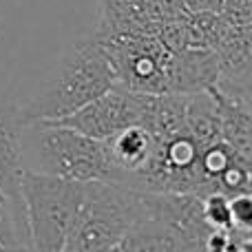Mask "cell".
<instances>
[{"label":"cell","mask_w":252,"mask_h":252,"mask_svg":"<svg viewBox=\"0 0 252 252\" xmlns=\"http://www.w3.org/2000/svg\"><path fill=\"white\" fill-rule=\"evenodd\" d=\"M25 113L20 104L0 102V188L18 201L22 199V179L27 175L22 159Z\"/></svg>","instance_id":"6"},{"label":"cell","mask_w":252,"mask_h":252,"mask_svg":"<svg viewBox=\"0 0 252 252\" xmlns=\"http://www.w3.org/2000/svg\"><path fill=\"white\" fill-rule=\"evenodd\" d=\"M157 199L155 190L115 182L84 184L62 252H111L155 208Z\"/></svg>","instance_id":"3"},{"label":"cell","mask_w":252,"mask_h":252,"mask_svg":"<svg viewBox=\"0 0 252 252\" xmlns=\"http://www.w3.org/2000/svg\"><path fill=\"white\" fill-rule=\"evenodd\" d=\"M118 87V75L100 35L71 44L44 75L40 87L20 104L29 120H62Z\"/></svg>","instance_id":"1"},{"label":"cell","mask_w":252,"mask_h":252,"mask_svg":"<svg viewBox=\"0 0 252 252\" xmlns=\"http://www.w3.org/2000/svg\"><path fill=\"white\" fill-rule=\"evenodd\" d=\"M153 102H155V95L151 93H137L124 87H113L80 111L62 120H53V122L64 124L89 137L109 139L130 126L146 124L151 118Z\"/></svg>","instance_id":"5"},{"label":"cell","mask_w":252,"mask_h":252,"mask_svg":"<svg viewBox=\"0 0 252 252\" xmlns=\"http://www.w3.org/2000/svg\"><path fill=\"white\" fill-rule=\"evenodd\" d=\"M27 173L75 184L115 182V168L104 139L89 137L64 124L27 118L22 128Z\"/></svg>","instance_id":"2"},{"label":"cell","mask_w":252,"mask_h":252,"mask_svg":"<svg viewBox=\"0 0 252 252\" xmlns=\"http://www.w3.org/2000/svg\"><path fill=\"white\" fill-rule=\"evenodd\" d=\"M84 184L27 173L22 179L29 252H62Z\"/></svg>","instance_id":"4"}]
</instances>
